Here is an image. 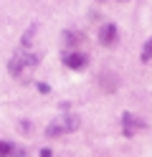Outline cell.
<instances>
[{"mask_svg":"<svg viewBox=\"0 0 152 157\" xmlns=\"http://www.w3.org/2000/svg\"><path fill=\"white\" fill-rule=\"evenodd\" d=\"M36 66H38V56L25 51V48H20V51H15L13 58L8 61V71L13 76H18V78H25L28 71H33Z\"/></svg>","mask_w":152,"mask_h":157,"instance_id":"cell-1","label":"cell"},{"mask_svg":"<svg viewBox=\"0 0 152 157\" xmlns=\"http://www.w3.org/2000/svg\"><path fill=\"white\" fill-rule=\"evenodd\" d=\"M76 127H79V117L76 114H61V117H56V119L46 127V134L48 137H61V134L74 132Z\"/></svg>","mask_w":152,"mask_h":157,"instance_id":"cell-2","label":"cell"},{"mask_svg":"<svg viewBox=\"0 0 152 157\" xmlns=\"http://www.w3.org/2000/svg\"><path fill=\"white\" fill-rule=\"evenodd\" d=\"M86 63H89V58H86L84 53H79V51H66V53H64V66H66V68L81 71Z\"/></svg>","mask_w":152,"mask_h":157,"instance_id":"cell-3","label":"cell"},{"mask_svg":"<svg viewBox=\"0 0 152 157\" xmlns=\"http://www.w3.org/2000/svg\"><path fill=\"white\" fill-rule=\"evenodd\" d=\"M99 41L104 43V46H111V43L117 41V25H114V23L101 25V31H99Z\"/></svg>","mask_w":152,"mask_h":157,"instance_id":"cell-4","label":"cell"},{"mask_svg":"<svg viewBox=\"0 0 152 157\" xmlns=\"http://www.w3.org/2000/svg\"><path fill=\"white\" fill-rule=\"evenodd\" d=\"M122 122H124V134H127V137H132V134H134V129H139V127H145V122H139L137 117H132L129 112H127L124 117H122Z\"/></svg>","mask_w":152,"mask_h":157,"instance_id":"cell-5","label":"cell"},{"mask_svg":"<svg viewBox=\"0 0 152 157\" xmlns=\"http://www.w3.org/2000/svg\"><path fill=\"white\" fill-rule=\"evenodd\" d=\"M13 152H15V147H13V144L0 140V157H8V155H13Z\"/></svg>","mask_w":152,"mask_h":157,"instance_id":"cell-6","label":"cell"},{"mask_svg":"<svg viewBox=\"0 0 152 157\" xmlns=\"http://www.w3.org/2000/svg\"><path fill=\"white\" fill-rule=\"evenodd\" d=\"M142 61H152V38H150V41L145 43V48H142Z\"/></svg>","mask_w":152,"mask_h":157,"instance_id":"cell-7","label":"cell"},{"mask_svg":"<svg viewBox=\"0 0 152 157\" xmlns=\"http://www.w3.org/2000/svg\"><path fill=\"white\" fill-rule=\"evenodd\" d=\"M64 43H66V46H76V43H79V36L71 33V31H66V33H64Z\"/></svg>","mask_w":152,"mask_h":157,"instance_id":"cell-8","label":"cell"},{"mask_svg":"<svg viewBox=\"0 0 152 157\" xmlns=\"http://www.w3.org/2000/svg\"><path fill=\"white\" fill-rule=\"evenodd\" d=\"M33 33H36V25L33 28H28V31H25V36H23V48L30 43V38H33Z\"/></svg>","mask_w":152,"mask_h":157,"instance_id":"cell-9","label":"cell"},{"mask_svg":"<svg viewBox=\"0 0 152 157\" xmlns=\"http://www.w3.org/2000/svg\"><path fill=\"white\" fill-rule=\"evenodd\" d=\"M41 157H51V150H41Z\"/></svg>","mask_w":152,"mask_h":157,"instance_id":"cell-10","label":"cell"}]
</instances>
